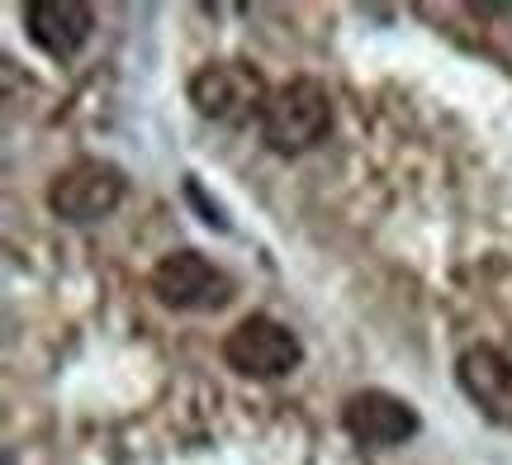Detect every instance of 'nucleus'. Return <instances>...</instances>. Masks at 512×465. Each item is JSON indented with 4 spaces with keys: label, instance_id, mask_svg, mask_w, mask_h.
<instances>
[{
    "label": "nucleus",
    "instance_id": "1",
    "mask_svg": "<svg viewBox=\"0 0 512 465\" xmlns=\"http://www.w3.org/2000/svg\"><path fill=\"white\" fill-rule=\"evenodd\" d=\"M256 133L261 143L280 157H299V152L318 148L332 133V95L323 81L313 76H290L271 86L266 95V110L256 119Z\"/></svg>",
    "mask_w": 512,
    "mask_h": 465
},
{
    "label": "nucleus",
    "instance_id": "4",
    "mask_svg": "<svg viewBox=\"0 0 512 465\" xmlns=\"http://www.w3.org/2000/svg\"><path fill=\"white\" fill-rule=\"evenodd\" d=\"M223 361L247 380H280V375L299 371L304 347H299L290 323H280L271 314H247L223 337Z\"/></svg>",
    "mask_w": 512,
    "mask_h": 465
},
{
    "label": "nucleus",
    "instance_id": "7",
    "mask_svg": "<svg viewBox=\"0 0 512 465\" xmlns=\"http://www.w3.org/2000/svg\"><path fill=\"white\" fill-rule=\"evenodd\" d=\"M456 380L465 399L475 404L489 423L512 428V356L494 342H475L465 347L456 361Z\"/></svg>",
    "mask_w": 512,
    "mask_h": 465
},
{
    "label": "nucleus",
    "instance_id": "6",
    "mask_svg": "<svg viewBox=\"0 0 512 465\" xmlns=\"http://www.w3.org/2000/svg\"><path fill=\"white\" fill-rule=\"evenodd\" d=\"M342 428L361 442V447H403L413 432L422 428L418 409L389 390H356L342 404Z\"/></svg>",
    "mask_w": 512,
    "mask_h": 465
},
{
    "label": "nucleus",
    "instance_id": "8",
    "mask_svg": "<svg viewBox=\"0 0 512 465\" xmlns=\"http://www.w3.org/2000/svg\"><path fill=\"white\" fill-rule=\"evenodd\" d=\"M24 34L53 62H67L91 43L95 10L86 0H29L24 5Z\"/></svg>",
    "mask_w": 512,
    "mask_h": 465
},
{
    "label": "nucleus",
    "instance_id": "5",
    "mask_svg": "<svg viewBox=\"0 0 512 465\" xmlns=\"http://www.w3.org/2000/svg\"><path fill=\"white\" fill-rule=\"evenodd\" d=\"M124 171L114 162H100V157H81L67 171H57L53 186H48V209L67 224H100L110 219L114 209L124 205Z\"/></svg>",
    "mask_w": 512,
    "mask_h": 465
},
{
    "label": "nucleus",
    "instance_id": "3",
    "mask_svg": "<svg viewBox=\"0 0 512 465\" xmlns=\"http://www.w3.org/2000/svg\"><path fill=\"white\" fill-rule=\"evenodd\" d=\"M152 295L176 314H214L233 299V276L223 266H214L204 252L181 247V252H166L152 266Z\"/></svg>",
    "mask_w": 512,
    "mask_h": 465
},
{
    "label": "nucleus",
    "instance_id": "2",
    "mask_svg": "<svg viewBox=\"0 0 512 465\" xmlns=\"http://www.w3.org/2000/svg\"><path fill=\"white\" fill-rule=\"evenodd\" d=\"M266 95H271V86L252 62H204L200 72L190 76V105L200 119H214V124L261 119Z\"/></svg>",
    "mask_w": 512,
    "mask_h": 465
}]
</instances>
